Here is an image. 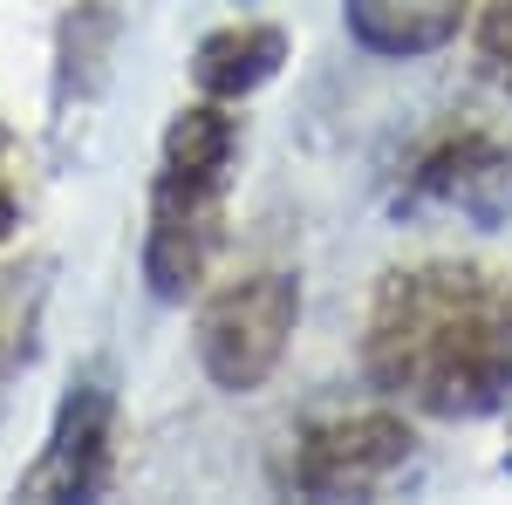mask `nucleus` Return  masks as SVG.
Listing matches in <instances>:
<instances>
[{
	"label": "nucleus",
	"mask_w": 512,
	"mask_h": 505,
	"mask_svg": "<svg viewBox=\"0 0 512 505\" xmlns=\"http://www.w3.org/2000/svg\"><path fill=\"white\" fill-rule=\"evenodd\" d=\"M362 376L396 410L492 417L512 396V280L478 260H417L376 280Z\"/></svg>",
	"instance_id": "nucleus-1"
},
{
	"label": "nucleus",
	"mask_w": 512,
	"mask_h": 505,
	"mask_svg": "<svg viewBox=\"0 0 512 505\" xmlns=\"http://www.w3.org/2000/svg\"><path fill=\"white\" fill-rule=\"evenodd\" d=\"M239 164V117L226 103H192L164 130L158 178H151V233H144V280L158 301H185L219 260L226 198Z\"/></svg>",
	"instance_id": "nucleus-2"
},
{
	"label": "nucleus",
	"mask_w": 512,
	"mask_h": 505,
	"mask_svg": "<svg viewBox=\"0 0 512 505\" xmlns=\"http://www.w3.org/2000/svg\"><path fill=\"white\" fill-rule=\"evenodd\" d=\"M294 328H301V280L294 273L267 267L246 280H226L198 308V369L226 396H246L280 369Z\"/></svg>",
	"instance_id": "nucleus-3"
},
{
	"label": "nucleus",
	"mask_w": 512,
	"mask_h": 505,
	"mask_svg": "<svg viewBox=\"0 0 512 505\" xmlns=\"http://www.w3.org/2000/svg\"><path fill=\"white\" fill-rule=\"evenodd\" d=\"M410 451H417V430L403 410H335L287 444L280 485L294 499H369L410 465Z\"/></svg>",
	"instance_id": "nucleus-4"
},
{
	"label": "nucleus",
	"mask_w": 512,
	"mask_h": 505,
	"mask_svg": "<svg viewBox=\"0 0 512 505\" xmlns=\"http://www.w3.org/2000/svg\"><path fill=\"white\" fill-rule=\"evenodd\" d=\"M458 212L472 226H506L512 219V144L478 130V123H451L437 130L424 151L410 157L403 185H396V212Z\"/></svg>",
	"instance_id": "nucleus-5"
},
{
	"label": "nucleus",
	"mask_w": 512,
	"mask_h": 505,
	"mask_svg": "<svg viewBox=\"0 0 512 505\" xmlns=\"http://www.w3.org/2000/svg\"><path fill=\"white\" fill-rule=\"evenodd\" d=\"M110 430H117V396L103 376L69 383L48 451L35 458V471L21 478V499H96L110 478Z\"/></svg>",
	"instance_id": "nucleus-6"
},
{
	"label": "nucleus",
	"mask_w": 512,
	"mask_h": 505,
	"mask_svg": "<svg viewBox=\"0 0 512 505\" xmlns=\"http://www.w3.org/2000/svg\"><path fill=\"white\" fill-rule=\"evenodd\" d=\"M465 14H472V0H342L355 48H369L383 62H417V55L451 48Z\"/></svg>",
	"instance_id": "nucleus-7"
},
{
	"label": "nucleus",
	"mask_w": 512,
	"mask_h": 505,
	"mask_svg": "<svg viewBox=\"0 0 512 505\" xmlns=\"http://www.w3.org/2000/svg\"><path fill=\"white\" fill-rule=\"evenodd\" d=\"M280 62H287V35L274 21H233V28L198 41L192 82H198V96H212V103H239V96L267 89L280 76Z\"/></svg>",
	"instance_id": "nucleus-8"
},
{
	"label": "nucleus",
	"mask_w": 512,
	"mask_h": 505,
	"mask_svg": "<svg viewBox=\"0 0 512 505\" xmlns=\"http://www.w3.org/2000/svg\"><path fill=\"white\" fill-rule=\"evenodd\" d=\"M41 308H48V260L0 267V376H14L35 355Z\"/></svg>",
	"instance_id": "nucleus-9"
},
{
	"label": "nucleus",
	"mask_w": 512,
	"mask_h": 505,
	"mask_svg": "<svg viewBox=\"0 0 512 505\" xmlns=\"http://www.w3.org/2000/svg\"><path fill=\"white\" fill-rule=\"evenodd\" d=\"M478 62H485V76L499 82L512 103V0H492L478 14Z\"/></svg>",
	"instance_id": "nucleus-10"
},
{
	"label": "nucleus",
	"mask_w": 512,
	"mask_h": 505,
	"mask_svg": "<svg viewBox=\"0 0 512 505\" xmlns=\"http://www.w3.org/2000/svg\"><path fill=\"white\" fill-rule=\"evenodd\" d=\"M7 226H14V185H7V164H0V239H7Z\"/></svg>",
	"instance_id": "nucleus-11"
}]
</instances>
